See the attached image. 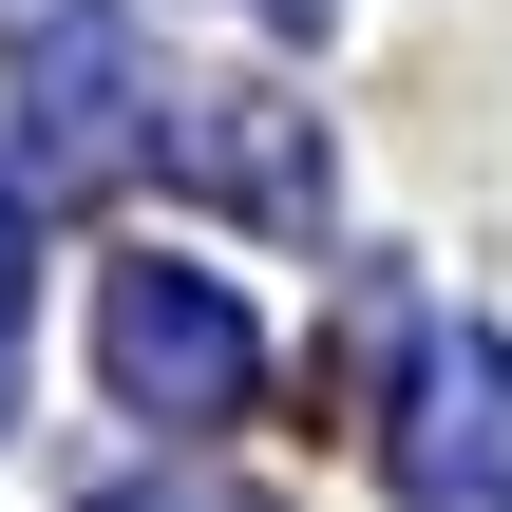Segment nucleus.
<instances>
[{"label": "nucleus", "mask_w": 512, "mask_h": 512, "mask_svg": "<svg viewBox=\"0 0 512 512\" xmlns=\"http://www.w3.org/2000/svg\"><path fill=\"white\" fill-rule=\"evenodd\" d=\"M133 95H152V38H133L114 0H57V19L19 38V152H38L57 190L133 171Z\"/></svg>", "instance_id": "f03ea898"}, {"label": "nucleus", "mask_w": 512, "mask_h": 512, "mask_svg": "<svg viewBox=\"0 0 512 512\" xmlns=\"http://www.w3.org/2000/svg\"><path fill=\"white\" fill-rule=\"evenodd\" d=\"M95 512H228V494H95Z\"/></svg>", "instance_id": "39448f33"}, {"label": "nucleus", "mask_w": 512, "mask_h": 512, "mask_svg": "<svg viewBox=\"0 0 512 512\" xmlns=\"http://www.w3.org/2000/svg\"><path fill=\"white\" fill-rule=\"evenodd\" d=\"M95 361H114V399L133 418H171V437H209V418H247V380H266V342H247V304L209 285V266H114L95 285Z\"/></svg>", "instance_id": "f257e3e1"}, {"label": "nucleus", "mask_w": 512, "mask_h": 512, "mask_svg": "<svg viewBox=\"0 0 512 512\" xmlns=\"http://www.w3.org/2000/svg\"><path fill=\"white\" fill-rule=\"evenodd\" d=\"M0 399H19V209H0Z\"/></svg>", "instance_id": "20e7f679"}, {"label": "nucleus", "mask_w": 512, "mask_h": 512, "mask_svg": "<svg viewBox=\"0 0 512 512\" xmlns=\"http://www.w3.org/2000/svg\"><path fill=\"white\" fill-rule=\"evenodd\" d=\"M380 475L418 512H512V342H418V380L380 418Z\"/></svg>", "instance_id": "7ed1b4c3"}]
</instances>
